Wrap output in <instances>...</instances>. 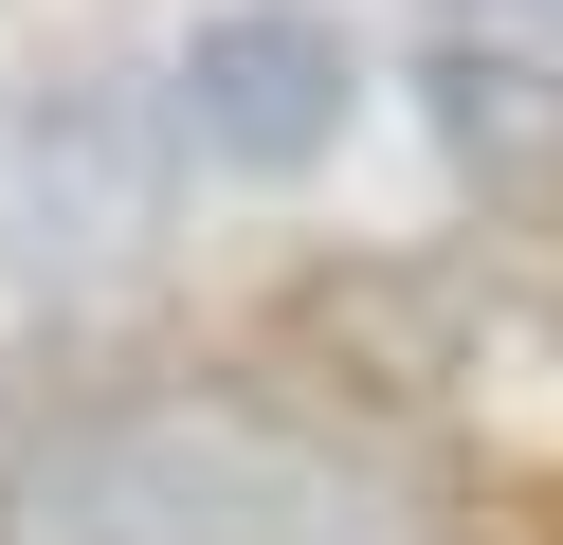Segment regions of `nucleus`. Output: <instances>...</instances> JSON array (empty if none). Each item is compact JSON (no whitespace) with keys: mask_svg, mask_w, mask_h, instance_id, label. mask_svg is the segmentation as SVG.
I'll return each instance as SVG.
<instances>
[{"mask_svg":"<svg viewBox=\"0 0 563 545\" xmlns=\"http://www.w3.org/2000/svg\"><path fill=\"white\" fill-rule=\"evenodd\" d=\"M183 145L236 182H309L345 145V36L309 0H219L183 36Z\"/></svg>","mask_w":563,"mask_h":545,"instance_id":"obj_3","label":"nucleus"},{"mask_svg":"<svg viewBox=\"0 0 563 545\" xmlns=\"http://www.w3.org/2000/svg\"><path fill=\"white\" fill-rule=\"evenodd\" d=\"M437 36H454V55H527V73H563V0H437Z\"/></svg>","mask_w":563,"mask_h":545,"instance_id":"obj_5","label":"nucleus"},{"mask_svg":"<svg viewBox=\"0 0 563 545\" xmlns=\"http://www.w3.org/2000/svg\"><path fill=\"white\" fill-rule=\"evenodd\" d=\"M291 455L219 382L19 400L0 382V545H273Z\"/></svg>","mask_w":563,"mask_h":545,"instance_id":"obj_1","label":"nucleus"},{"mask_svg":"<svg viewBox=\"0 0 563 545\" xmlns=\"http://www.w3.org/2000/svg\"><path fill=\"white\" fill-rule=\"evenodd\" d=\"M146 218H164V145H146V109L110 73H74V91H37L0 128V273L91 291V273L146 254Z\"/></svg>","mask_w":563,"mask_h":545,"instance_id":"obj_2","label":"nucleus"},{"mask_svg":"<svg viewBox=\"0 0 563 545\" xmlns=\"http://www.w3.org/2000/svg\"><path fill=\"white\" fill-rule=\"evenodd\" d=\"M418 109H437V145H454V182H473V200H563V73H527V55H454V36H437Z\"/></svg>","mask_w":563,"mask_h":545,"instance_id":"obj_4","label":"nucleus"}]
</instances>
